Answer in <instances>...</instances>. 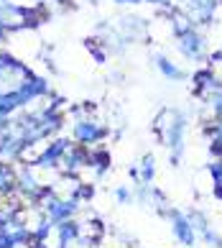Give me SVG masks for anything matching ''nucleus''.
Wrapping results in <instances>:
<instances>
[{
	"label": "nucleus",
	"instance_id": "nucleus-1",
	"mask_svg": "<svg viewBox=\"0 0 222 248\" xmlns=\"http://www.w3.org/2000/svg\"><path fill=\"white\" fill-rule=\"evenodd\" d=\"M187 131H189V118L179 108H161L153 118V133L159 139V143L169 151L171 167H181V161H184Z\"/></svg>",
	"mask_w": 222,
	"mask_h": 248
},
{
	"label": "nucleus",
	"instance_id": "nucleus-2",
	"mask_svg": "<svg viewBox=\"0 0 222 248\" xmlns=\"http://www.w3.org/2000/svg\"><path fill=\"white\" fill-rule=\"evenodd\" d=\"M33 75L36 72L29 67V64L18 62L13 54H8V51L0 54V95L18 93Z\"/></svg>",
	"mask_w": 222,
	"mask_h": 248
},
{
	"label": "nucleus",
	"instance_id": "nucleus-3",
	"mask_svg": "<svg viewBox=\"0 0 222 248\" xmlns=\"http://www.w3.org/2000/svg\"><path fill=\"white\" fill-rule=\"evenodd\" d=\"M163 217L169 220L171 235H174V241H177L179 246H184V248H194V246H197L199 238H197V233H194V228H192V223H189V217H187V213H184V210L169 207Z\"/></svg>",
	"mask_w": 222,
	"mask_h": 248
},
{
	"label": "nucleus",
	"instance_id": "nucleus-4",
	"mask_svg": "<svg viewBox=\"0 0 222 248\" xmlns=\"http://www.w3.org/2000/svg\"><path fill=\"white\" fill-rule=\"evenodd\" d=\"M177 39V49L184 59L189 62H205L207 59V39L199 29H192L181 36H174Z\"/></svg>",
	"mask_w": 222,
	"mask_h": 248
},
{
	"label": "nucleus",
	"instance_id": "nucleus-5",
	"mask_svg": "<svg viewBox=\"0 0 222 248\" xmlns=\"http://www.w3.org/2000/svg\"><path fill=\"white\" fill-rule=\"evenodd\" d=\"M77 223V235L85 238V241H92V243H103L105 235H107V225L100 215H82L74 220Z\"/></svg>",
	"mask_w": 222,
	"mask_h": 248
},
{
	"label": "nucleus",
	"instance_id": "nucleus-6",
	"mask_svg": "<svg viewBox=\"0 0 222 248\" xmlns=\"http://www.w3.org/2000/svg\"><path fill=\"white\" fill-rule=\"evenodd\" d=\"M159 167H156V156L153 154H143L135 164H131L128 169V177H131L133 185H153Z\"/></svg>",
	"mask_w": 222,
	"mask_h": 248
},
{
	"label": "nucleus",
	"instance_id": "nucleus-7",
	"mask_svg": "<svg viewBox=\"0 0 222 248\" xmlns=\"http://www.w3.org/2000/svg\"><path fill=\"white\" fill-rule=\"evenodd\" d=\"M153 64H156L159 75H161L166 82H181V79H184V69L179 67L177 62H171L169 57H166V54L153 51Z\"/></svg>",
	"mask_w": 222,
	"mask_h": 248
},
{
	"label": "nucleus",
	"instance_id": "nucleus-8",
	"mask_svg": "<svg viewBox=\"0 0 222 248\" xmlns=\"http://www.w3.org/2000/svg\"><path fill=\"white\" fill-rule=\"evenodd\" d=\"M202 133L209 139V156L212 159H222V118L205 123L202 125Z\"/></svg>",
	"mask_w": 222,
	"mask_h": 248
},
{
	"label": "nucleus",
	"instance_id": "nucleus-9",
	"mask_svg": "<svg viewBox=\"0 0 222 248\" xmlns=\"http://www.w3.org/2000/svg\"><path fill=\"white\" fill-rule=\"evenodd\" d=\"M18 177L13 164H0V200H8L15 192Z\"/></svg>",
	"mask_w": 222,
	"mask_h": 248
},
{
	"label": "nucleus",
	"instance_id": "nucleus-10",
	"mask_svg": "<svg viewBox=\"0 0 222 248\" xmlns=\"http://www.w3.org/2000/svg\"><path fill=\"white\" fill-rule=\"evenodd\" d=\"M187 217H189V223H192V228H194V233H197V238H202V235H205L209 228H212V225H209V217L202 213L199 207H192L189 213H187Z\"/></svg>",
	"mask_w": 222,
	"mask_h": 248
},
{
	"label": "nucleus",
	"instance_id": "nucleus-11",
	"mask_svg": "<svg viewBox=\"0 0 222 248\" xmlns=\"http://www.w3.org/2000/svg\"><path fill=\"white\" fill-rule=\"evenodd\" d=\"M205 62H207L205 67L209 69V75L222 85V51H212V54H207V59H205Z\"/></svg>",
	"mask_w": 222,
	"mask_h": 248
},
{
	"label": "nucleus",
	"instance_id": "nucleus-12",
	"mask_svg": "<svg viewBox=\"0 0 222 248\" xmlns=\"http://www.w3.org/2000/svg\"><path fill=\"white\" fill-rule=\"evenodd\" d=\"M207 171L212 177V189H222V159H212L207 164Z\"/></svg>",
	"mask_w": 222,
	"mask_h": 248
},
{
	"label": "nucleus",
	"instance_id": "nucleus-13",
	"mask_svg": "<svg viewBox=\"0 0 222 248\" xmlns=\"http://www.w3.org/2000/svg\"><path fill=\"white\" fill-rule=\"evenodd\" d=\"M113 197H115L118 205H135L133 187H115V189H113Z\"/></svg>",
	"mask_w": 222,
	"mask_h": 248
},
{
	"label": "nucleus",
	"instance_id": "nucleus-14",
	"mask_svg": "<svg viewBox=\"0 0 222 248\" xmlns=\"http://www.w3.org/2000/svg\"><path fill=\"white\" fill-rule=\"evenodd\" d=\"M0 248H8V238L3 235V231H0Z\"/></svg>",
	"mask_w": 222,
	"mask_h": 248
},
{
	"label": "nucleus",
	"instance_id": "nucleus-15",
	"mask_svg": "<svg viewBox=\"0 0 222 248\" xmlns=\"http://www.w3.org/2000/svg\"><path fill=\"white\" fill-rule=\"evenodd\" d=\"M113 3H143V0H113Z\"/></svg>",
	"mask_w": 222,
	"mask_h": 248
},
{
	"label": "nucleus",
	"instance_id": "nucleus-16",
	"mask_svg": "<svg viewBox=\"0 0 222 248\" xmlns=\"http://www.w3.org/2000/svg\"><path fill=\"white\" fill-rule=\"evenodd\" d=\"M217 248H222V243H220V246H217Z\"/></svg>",
	"mask_w": 222,
	"mask_h": 248
},
{
	"label": "nucleus",
	"instance_id": "nucleus-17",
	"mask_svg": "<svg viewBox=\"0 0 222 248\" xmlns=\"http://www.w3.org/2000/svg\"><path fill=\"white\" fill-rule=\"evenodd\" d=\"M220 5H222V0H220Z\"/></svg>",
	"mask_w": 222,
	"mask_h": 248
}]
</instances>
